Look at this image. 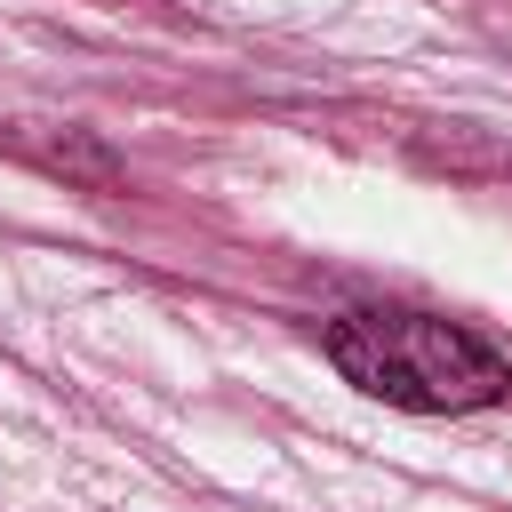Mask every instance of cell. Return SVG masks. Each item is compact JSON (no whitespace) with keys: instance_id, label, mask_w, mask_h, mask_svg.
Listing matches in <instances>:
<instances>
[{"instance_id":"obj_1","label":"cell","mask_w":512,"mask_h":512,"mask_svg":"<svg viewBox=\"0 0 512 512\" xmlns=\"http://www.w3.org/2000/svg\"><path fill=\"white\" fill-rule=\"evenodd\" d=\"M320 344H328L336 376L384 408L464 416V408H496L512 392V360L432 312H336Z\"/></svg>"}]
</instances>
